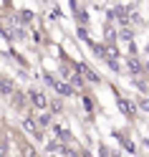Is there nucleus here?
<instances>
[{
  "label": "nucleus",
  "mask_w": 149,
  "mask_h": 157,
  "mask_svg": "<svg viewBox=\"0 0 149 157\" xmlns=\"http://www.w3.org/2000/svg\"><path fill=\"white\" fill-rule=\"evenodd\" d=\"M31 101H33V106L35 109H48V96L43 94V91H35V89H31Z\"/></svg>",
  "instance_id": "nucleus-1"
},
{
  "label": "nucleus",
  "mask_w": 149,
  "mask_h": 157,
  "mask_svg": "<svg viewBox=\"0 0 149 157\" xmlns=\"http://www.w3.org/2000/svg\"><path fill=\"white\" fill-rule=\"evenodd\" d=\"M15 94V81H10L8 76H0V96H13Z\"/></svg>",
  "instance_id": "nucleus-2"
},
{
  "label": "nucleus",
  "mask_w": 149,
  "mask_h": 157,
  "mask_svg": "<svg viewBox=\"0 0 149 157\" xmlns=\"http://www.w3.org/2000/svg\"><path fill=\"white\" fill-rule=\"evenodd\" d=\"M0 157H8V144L0 142Z\"/></svg>",
  "instance_id": "nucleus-3"
}]
</instances>
